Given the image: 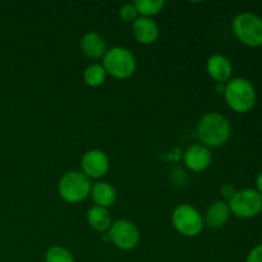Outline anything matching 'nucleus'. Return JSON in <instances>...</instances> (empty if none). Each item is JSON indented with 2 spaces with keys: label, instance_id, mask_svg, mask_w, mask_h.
Here are the masks:
<instances>
[{
  "label": "nucleus",
  "instance_id": "1",
  "mask_svg": "<svg viewBox=\"0 0 262 262\" xmlns=\"http://www.w3.org/2000/svg\"><path fill=\"white\" fill-rule=\"evenodd\" d=\"M230 133L229 120L217 112L205 114L197 125V136L206 147H222L229 141Z\"/></svg>",
  "mask_w": 262,
  "mask_h": 262
},
{
  "label": "nucleus",
  "instance_id": "2",
  "mask_svg": "<svg viewBox=\"0 0 262 262\" xmlns=\"http://www.w3.org/2000/svg\"><path fill=\"white\" fill-rule=\"evenodd\" d=\"M224 97L230 109L235 113H248L256 104V90L248 79L238 77L225 84Z\"/></svg>",
  "mask_w": 262,
  "mask_h": 262
},
{
  "label": "nucleus",
  "instance_id": "3",
  "mask_svg": "<svg viewBox=\"0 0 262 262\" xmlns=\"http://www.w3.org/2000/svg\"><path fill=\"white\" fill-rule=\"evenodd\" d=\"M105 72L118 79L129 78L136 72V58L128 49L123 46H115L106 50L102 60Z\"/></svg>",
  "mask_w": 262,
  "mask_h": 262
},
{
  "label": "nucleus",
  "instance_id": "4",
  "mask_svg": "<svg viewBox=\"0 0 262 262\" xmlns=\"http://www.w3.org/2000/svg\"><path fill=\"white\" fill-rule=\"evenodd\" d=\"M90 179L82 171L72 170L64 174L59 181V194L61 199L69 204L82 202L91 193Z\"/></svg>",
  "mask_w": 262,
  "mask_h": 262
},
{
  "label": "nucleus",
  "instance_id": "5",
  "mask_svg": "<svg viewBox=\"0 0 262 262\" xmlns=\"http://www.w3.org/2000/svg\"><path fill=\"white\" fill-rule=\"evenodd\" d=\"M233 31L238 40L250 48L262 46V18L255 13H241L233 20Z\"/></svg>",
  "mask_w": 262,
  "mask_h": 262
},
{
  "label": "nucleus",
  "instance_id": "6",
  "mask_svg": "<svg viewBox=\"0 0 262 262\" xmlns=\"http://www.w3.org/2000/svg\"><path fill=\"white\" fill-rule=\"evenodd\" d=\"M171 223L179 234L196 237L204 229V219L199 210L192 205L182 204L176 207L171 215Z\"/></svg>",
  "mask_w": 262,
  "mask_h": 262
},
{
  "label": "nucleus",
  "instance_id": "7",
  "mask_svg": "<svg viewBox=\"0 0 262 262\" xmlns=\"http://www.w3.org/2000/svg\"><path fill=\"white\" fill-rule=\"evenodd\" d=\"M230 212L241 219H252L262 211V196L253 188H246L235 192L229 200Z\"/></svg>",
  "mask_w": 262,
  "mask_h": 262
},
{
  "label": "nucleus",
  "instance_id": "8",
  "mask_svg": "<svg viewBox=\"0 0 262 262\" xmlns=\"http://www.w3.org/2000/svg\"><path fill=\"white\" fill-rule=\"evenodd\" d=\"M110 241L120 250H133L140 242V232L133 223L128 220H118L109 229Z\"/></svg>",
  "mask_w": 262,
  "mask_h": 262
},
{
  "label": "nucleus",
  "instance_id": "9",
  "mask_svg": "<svg viewBox=\"0 0 262 262\" xmlns=\"http://www.w3.org/2000/svg\"><path fill=\"white\" fill-rule=\"evenodd\" d=\"M82 173L87 178H101L109 169V159L101 150H90L81 160Z\"/></svg>",
  "mask_w": 262,
  "mask_h": 262
},
{
  "label": "nucleus",
  "instance_id": "10",
  "mask_svg": "<svg viewBox=\"0 0 262 262\" xmlns=\"http://www.w3.org/2000/svg\"><path fill=\"white\" fill-rule=\"evenodd\" d=\"M211 160L210 148L204 145H192L184 154V164L187 168L196 173L206 170L211 164Z\"/></svg>",
  "mask_w": 262,
  "mask_h": 262
},
{
  "label": "nucleus",
  "instance_id": "11",
  "mask_svg": "<svg viewBox=\"0 0 262 262\" xmlns=\"http://www.w3.org/2000/svg\"><path fill=\"white\" fill-rule=\"evenodd\" d=\"M132 33L142 45H151L159 37V27L152 18L138 17L132 25Z\"/></svg>",
  "mask_w": 262,
  "mask_h": 262
},
{
  "label": "nucleus",
  "instance_id": "12",
  "mask_svg": "<svg viewBox=\"0 0 262 262\" xmlns=\"http://www.w3.org/2000/svg\"><path fill=\"white\" fill-rule=\"evenodd\" d=\"M206 68L209 76L216 81V83H228L232 78L233 67L227 56L220 54L210 56Z\"/></svg>",
  "mask_w": 262,
  "mask_h": 262
},
{
  "label": "nucleus",
  "instance_id": "13",
  "mask_svg": "<svg viewBox=\"0 0 262 262\" xmlns=\"http://www.w3.org/2000/svg\"><path fill=\"white\" fill-rule=\"evenodd\" d=\"M81 49L90 59L104 58L106 53V41L100 33L87 32L81 40Z\"/></svg>",
  "mask_w": 262,
  "mask_h": 262
},
{
  "label": "nucleus",
  "instance_id": "14",
  "mask_svg": "<svg viewBox=\"0 0 262 262\" xmlns=\"http://www.w3.org/2000/svg\"><path fill=\"white\" fill-rule=\"evenodd\" d=\"M230 216L229 205L225 201H215L206 212V222L211 229H220L228 223Z\"/></svg>",
  "mask_w": 262,
  "mask_h": 262
},
{
  "label": "nucleus",
  "instance_id": "15",
  "mask_svg": "<svg viewBox=\"0 0 262 262\" xmlns=\"http://www.w3.org/2000/svg\"><path fill=\"white\" fill-rule=\"evenodd\" d=\"M91 196L96 206L107 209L115 202L117 192H115V188L110 183L99 182V183H95L91 187Z\"/></svg>",
  "mask_w": 262,
  "mask_h": 262
},
{
  "label": "nucleus",
  "instance_id": "16",
  "mask_svg": "<svg viewBox=\"0 0 262 262\" xmlns=\"http://www.w3.org/2000/svg\"><path fill=\"white\" fill-rule=\"evenodd\" d=\"M87 222L92 229L97 232H106L112 227V216L105 207L92 206L87 211Z\"/></svg>",
  "mask_w": 262,
  "mask_h": 262
},
{
  "label": "nucleus",
  "instance_id": "17",
  "mask_svg": "<svg viewBox=\"0 0 262 262\" xmlns=\"http://www.w3.org/2000/svg\"><path fill=\"white\" fill-rule=\"evenodd\" d=\"M83 78L90 87H99L105 82L106 72L101 64H91L84 71Z\"/></svg>",
  "mask_w": 262,
  "mask_h": 262
},
{
  "label": "nucleus",
  "instance_id": "18",
  "mask_svg": "<svg viewBox=\"0 0 262 262\" xmlns=\"http://www.w3.org/2000/svg\"><path fill=\"white\" fill-rule=\"evenodd\" d=\"M135 5L141 17L151 18L163 10L165 3L163 0H136Z\"/></svg>",
  "mask_w": 262,
  "mask_h": 262
},
{
  "label": "nucleus",
  "instance_id": "19",
  "mask_svg": "<svg viewBox=\"0 0 262 262\" xmlns=\"http://www.w3.org/2000/svg\"><path fill=\"white\" fill-rule=\"evenodd\" d=\"M45 262H74L73 255L61 246H54L46 252Z\"/></svg>",
  "mask_w": 262,
  "mask_h": 262
},
{
  "label": "nucleus",
  "instance_id": "20",
  "mask_svg": "<svg viewBox=\"0 0 262 262\" xmlns=\"http://www.w3.org/2000/svg\"><path fill=\"white\" fill-rule=\"evenodd\" d=\"M119 15L124 22H135L138 18V12L136 9L135 3H127L119 10Z\"/></svg>",
  "mask_w": 262,
  "mask_h": 262
},
{
  "label": "nucleus",
  "instance_id": "21",
  "mask_svg": "<svg viewBox=\"0 0 262 262\" xmlns=\"http://www.w3.org/2000/svg\"><path fill=\"white\" fill-rule=\"evenodd\" d=\"M246 262H262V245L256 246L255 248L251 250L246 258Z\"/></svg>",
  "mask_w": 262,
  "mask_h": 262
},
{
  "label": "nucleus",
  "instance_id": "22",
  "mask_svg": "<svg viewBox=\"0 0 262 262\" xmlns=\"http://www.w3.org/2000/svg\"><path fill=\"white\" fill-rule=\"evenodd\" d=\"M235 188L232 186V184H223L220 187V194H222L224 199L227 200H232V197L235 194Z\"/></svg>",
  "mask_w": 262,
  "mask_h": 262
},
{
  "label": "nucleus",
  "instance_id": "23",
  "mask_svg": "<svg viewBox=\"0 0 262 262\" xmlns=\"http://www.w3.org/2000/svg\"><path fill=\"white\" fill-rule=\"evenodd\" d=\"M256 187H257V189H256V191H257L258 193L262 196V171L258 174L257 179H256Z\"/></svg>",
  "mask_w": 262,
  "mask_h": 262
},
{
  "label": "nucleus",
  "instance_id": "24",
  "mask_svg": "<svg viewBox=\"0 0 262 262\" xmlns=\"http://www.w3.org/2000/svg\"><path fill=\"white\" fill-rule=\"evenodd\" d=\"M225 84H227V83H216V87H215V91H216L219 95H224Z\"/></svg>",
  "mask_w": 262,
  "mask_h": 262
},
{
  "label": "nucleus",
  "instance_id": "25",
  "mask_svg": "<svg viewBox=\"0 0 262 262\" xmlns=\"http://www.w3.org/2000/svg\"><path fill=\"white\" fill-rule=\"evenodd\" d=\"M102 241H105V242H107V241H109V242H110L109 234H104V235H102Z\"/></svg>",
  "mask_w": 262,
  "mask_h": 262
}]
</instances>
